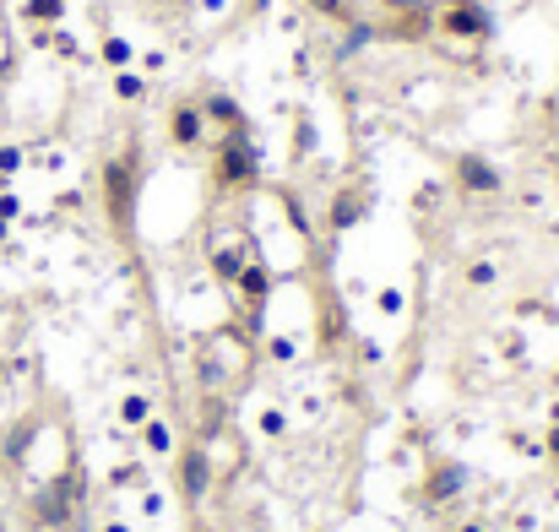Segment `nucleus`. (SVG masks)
Here are the masks:
<instances>
[{"mask_svg":"<svg viewBox=\"0 0 559 532\" xmlns=\"http://www.w3.org/2000/svg\"><path fill=\"white\" fill-rule=\"evenodd\" d=\"M65 12V0H28V22H54Z\"/></svg>","mask_w":559,"mask_h":532,"instance_id":"8","label":"nucleus"},{"mask_svg":"<svg viewBox=\"0 0 559 532\" xmlns=\"http://www.w3.org/2000/svg\"><path fill=\"white\" fill-rule=\"evenodd\" d=\"M255 370V343H250V331L239 326H218V331H206L201 337V386L213 391V396H229L250 380Z\"/></svg>","mask_w":559,"mask_h":532,"instance_id":"2","label":"nucleus"},{"mask_svg":"<svg viewBox=\"0 0 559 532\" xmlns=\"http://www.w3.org/2000/svg\"><path fill=\"white\" fill-rule=\"evenodd\" d=\"M114 93L120 98H142V77H136V71H114Z\"/></svg>","mask_w":559,"mask_h":532,"instance_id":"11","label":"nucleus"},{"mask_svg":"<svg viewBox=\"0 0 559 532\" xmlns=\"http://www.w3.org/2000/svg\"><path fill=\"white\" fill-rule=\"evenodd\" d=\"M430 33H435L440 44H451L456 54H472V49L488 38V17H483L478 0H446V6L430 17Z\"/></svg>","mask_w":559,"mask_h":532,"instance_id":"5","label":"nucleus"},{"mask_svg":"<svg viewBox=\"0 0 559 532\" xmlns=\"http://www.w3.org/2000/svg\"><path fill=\"white\" fill-rule=\"evenodd\" d=\"M120 419H125V424H136V429H142V424L153 419V403H147V396H125V403H120Z\"/></svg>","mask_w":559,"mask_h":532,"instance_id":"7","label":"nucleus"},{"mask_svg":"<svg viewBox=\"0 0 559 532\" xmlns=\"http://www.w3.org/2000/svg\"><path fill=\"white\" fill-rule=\"evenodd\" d=\"M0 239H6V223H0Z\"/></svg>","mask_w":559,"mask_h":532,"instance_id":"16","label":"nucleus"},{"mask_svg":"<svg viewBox=\"0 0 559 532\" xmlns=\"http://www.w3.org/2000/svg\"><path fill=\"white\" fill-rule=\"evenodd\" d=\"M104 532H130V527H125V521H109V527H104Z\"/></svg>","mask_w":559,"mask_h":532,"instance_id":"13","label":"nucleus"},{"mask_svg":"<svg viewBox=\"0 0 559 532\" xmlns=\"http://www.w3.org/2000/svg\"><path fill=\"white\" fill-rule=\"evenodd\" d=\"M104 60L114 65V71H125V65H130V44L125 38H104Z\"/></svg>","mask_w":559,"mask_h":532,"instance_id":"9","label":"nucleus"},{"mask_svg":"<svg viewBox=\"0 0 559 532\" xmlns=\"http://www.w3.org/2000/svg\"><path fill=\"white\" fill-rule=\"evenodd\" d=\"M196 456H201V468H206V484L223 489V484H234L239 468H245V440H239V429H234L229 419H218V424L201 429Z\"/></svg>","mask_w":559,"mask_h":532,"instance_id":"4","label":"nucleus"},{"mask_svg":"<svg viewBox=\"0 0 559 532\" xmlns=\"http://www.w3.org/2000/svg\"><path fill=\"white\" fill-rule=\"evenodd\" d=\"M462 532H483V527H478V521H472V527H462Z\"/></svg>","mask_w":559,"mask_h":532,"instance_id":"15","label":"nucleus"},{"mask_svg":"<svg viewBox=\"0 0 559 532\" xmlns=\"http://www.w3.org/2000/svg\"><path fill=\"white\" fill-rule=\"evenodd\" d=\"M245 234H250L255 261L266 266L277 283L294 278V272H305V261H310V234H305V223H299V212H294L288 195H277V190L255 195Z\"/></svg>","mask_w":559,"mask_h":532,"instance_id":"1","label":"nucleus"},{"mask_svg":"<svg viewBox=\"0 0 559 532\" xmlns=\"http://www.w3.org/2000/svg\"><path fill=\"white\" fill-rule=\"evenodd\" d=\"M22 169V147H0V179Z\"/></svg>","mask_w":559,"mask_h":532,"instance_id":"12","label":"nucleus"},{"mask_svg":"<svg viewBox=\"0 0 559 532\" xmlns=\"http://www.w3.org/2000/svg\"><path fill=\"white\" fill-rule=\"evenodd\" d=\"M315 6L364 33H430V17L413 0H315Z\"/></svg>","mask_w":559,"mask_h":532,"instance_id":"3","label":"nucleus"},{"mask_svg":"<svg viewBox=\"0 0 559 532\" xmlns=\"http://www.w3.org/2000/svg\"><path fill=\"white\" fill-rule=\"evenodd\" d=\"M467 283L472 288H495V261H472L467 266Z\"/></svg>","mask_w":559,"mask_h":532,"instance_id":"10","label":"nucleus"},{"mask_svg":"<svg viewBox=\"0 0 559 532\" xmlns=\"http://www.w3.org/2000/svg\"><path fill=\"white\" fill-rule=\"evenodd\" d=\"M142 440H147V456H174V429H169V419H147L142 424Z\"/></svg>","mask_w":559,"mask_h":532,"instance_id":"6","label":"nucleus"},{"mask_svg":"<svg viewBox=\"0 0 559 532\" xmlns=\"http://www.w3.org/2000/svg\"><path fill=\"white\" fill-rule=\"evenodd\" d=\"M554 468H559V429H554Z\"/></svg>","mask_w":559,"mask_h":532,"instance_id":"14","label":"nucleus"}]
</instances>
